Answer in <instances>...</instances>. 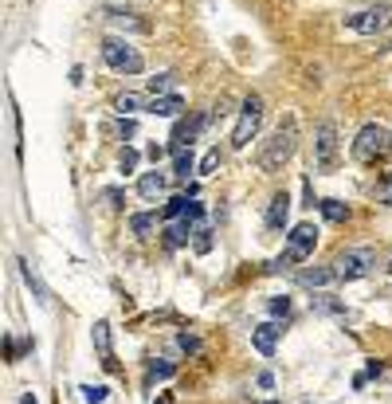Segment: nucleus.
<instances>
[{
    "label": "nucleus",
    "mask_w": 392,
    "mask_h": 404,
    "mask_svg": "<svg viewBox=\"0 0 392 404\" xmlns=\"http://www.w3.org/2000/svg\"><path fill=\"white\" fill-rule=\"evenodd\" d=\"M267 310H271L274 318H286V314H290V298H286V295H274V298H267Z\"/></svg>",
    "instance_id": "7c9ffc66"
},
{
    "label": "nucleus",
    "mask_w": 392,
    "mask_h": 404,
    "mask_svg": "<svg viewBox=\"0 0 392 404\" xmlns=\"http://www.w3.org/2000/svg\"><path fill=\"white\" fill-rule=\"evenodd\" d=\"M333 271H337V279H345V283H357V279L372 275V271H377V247H369V244L345 247L342 256L333 259Z\"/></svg>",
    "instance_id": "39448f33"
},
{
    "label": "nucleus",
    "mask_w": 392,
    "mask_h": 404,
    "mask_svg": "<svg viewBox=\"0 0 392 404\" xmlns=\"http://www.w3.org/2000/svg\"><path fill=\"white\" fill-rule=\"evenodd\" d=\"M192 247H196V256H208V251H212V228L208 224H200L192 232Z\"/></svg>",
    "instance_id": "b1692460"
},
{
    "label": "nucleus",
    "mask_w": 392,
    "mask_h": 404,
    "mask_svg": "<svg viewBox=\"0 0 392 404\" xmlns=\"http://www.w3.org/2000/svg\"><path fill=\"white\" fill-rule=\"evenodd\" d=\"M333 165H337V126L322 122V126L314 130V169L330 173Z\"/></svg>",
    "instance_id": "6e6552de"
},
{
    "label": "nucleus",
    "mask_w": 392,
    "mask_h": 404,
    "mask_svg": "<svg viewBox=\"0 0 392 404\" xmlns=\"http://www.w3.org/2000/svg\"><path fill=\"white\" fill-rule=\"evenodd\" d=\"M78 396H83L87 404H106L110 400V389H106V384H83Z\"/></svg>",
    "instance_id": "5701e85b"
},
{
    "label": "nucleus",
    "mask_w": 392,
    "mask_h": 404,
    "mask_svg": "<svg viewBox=\"0 0 392 404\" xmlns=\"http://www.w3.org/2000/svg\"><path fill=\"white\" fill-rule=\"evenodd\" d=\"M377 200H381L384 208H392V169L384 173L381 181H377Z\"/></svg>",
    "instance_id": "bb28decb"
},
{
    "label": "nucleus",
    "mask_w": 392,
    "mask_h": 404,
    "mask_svg": "<svg viewBox=\"0 0 392 404\" xmlns=\"http://www.w3.org/2000/svg\"><path fill=\"white\" fill-rule=\"evenodd\" d=\"M314 244H318V228L314 224H294L290 236H286V251L274 263H267V271H286L290 263H306L314 256Z\"/></svg>",
    "instance_id": "f03ea898"
},
{
    "label": "nucleus",
    "mask_w": 392,
    "mask_h": 404,
    "mask_svg": "<svg viewBox=\"0 0 392 404\" xmlns=\"http://www.w3.org/2000/svg\"><path fill=\"white\" fill-rule=\"evenodd\" d=\"M279 334H283V326H279V322H259V326L251 330V345H255L263 357H271L274 345H279Z\"/></svg>",
    "instance_id": "9d476101"
},
{
    "label": "nucleus",
    "mask_w": 392,
    "mask_h": 404,
    "mask_svg": "<svg viewBox=\"0 0 392 404\" xmlns=\"http://www.w3.org/2000/svg\"><path fill=\"white\" fill-rule=\"evenodd\" d=\"M212 122V114H192V118H176L173 126V146H192L200 138V130Z\"/></svg>",
    "instance_id": "1a4fd4ad"
},
{
    "label": "nucleus",
    "mask_w": 392,
    "mask_h": 404,
    "mask_svg": "<svg viewBox=\"0 0 392 404\" xmlns=\"http://www.w3.org/2000/svg\"><path fill=\"white\" fill-rule=\"evenodd\" d=\"M173 169H176V177H185V181H188V173L196 169L192 146H173Z\"/></svg>",
    "instance_id": "a211bd4d"
},
{
    "label": "nucleus",
    "mask_w": 392,
    "mask_h": 404,
    "mask_svg": "<svg viewBox=\"0 0 392 404\" xmlns=\"http://www.w3.org/2000/svg\"><path fill=\"white\" fill-rule=\"evenodd\" d=\"M102 60H106V67L118 71V75H141V67H146L141 51L130 40H122V36H106V40H102Z\"/></svg>",
    "instance_id": "20e7f679"
},
{
    "label": "nucleus",
    "mask_w": 392,
    "mask_h": 404,
    "mask_svg": "<svg viewBox=\"0 0 392 404\" xmlns=\"http://www.w3.org/2000/svg\"><path fill=\"white\" fill-rule=\"evenodd\" d=\"M106 20L118 24V28H126V32H149V20H141L137 12H118V8H110Z\"/></svg>",
    "instance_id": "dca6fc26"
},
{
    "label": "nucleus",
    "mask_w": 392,
    "mask_h": 404,
    "mask_svg": "<svg viewBox=\"0 0 392 404\" xmlns=\"http://www.w3.org/2000/svg\"><path fill=\"white\" fill-rule=\"evenodd\" d=\"M137 149H130V146H122V153H118V169H122V173H134L137 169Z\"/></svg>",
    "instance_id": "c85d7f7f"
},
{
    "label": "nucleus",
    "mask_w": 392,
    "mask_h": 404,
    "mask_svg": "<svg viewBox=\"0 0 392 404\" xmlns=\"http://www.w3.org/2000/svg\"><path fill=\"white\" fill-rule=\"evenodd\" d=\"M216 169H220V146H216V149H208L204 158H200V165H196V173H200V177H212Z\"/></svg>",
    "instance_id": "393cba45"
},
{
    "label": "nucleus",
    "mask_w": 392,
    "mask_h": 404,
    "mask_svg": "<svg viewBox=\"0 0 392 404\" xmlns=\"http://www.w3.org/2000/svg\"><path fill=\"white\" fill-rule=\"evenodd\" d=\"M20 404H39V400H36V393H24V396H20Z\"/></svg>",
    "instance_id": "4c0bfd02"
},
{
    "label": "nucleus",
    "mask_w": 392,
    "mask_h": 404,
    "mask_svg": "<svg viewBox=\"0 0 392 404\" xmlns=\"http://www.w3.org/2000/svg\"><path fill=\"white\" fill-rule=\"evenodd\" d=\"M149 90H153V99H157V95H169V90H173V75H169V71L153 75V79H149Z\"/></svg>",
    "instance_id": "cd10ccee"
},
{
    "label": "nucleus",
    "mask_w": 392,
    "mask_h": 404,
    "mask_svg": "<svg viewBox=\"0 0 392 404\" xmlns=\"http://www.w3.org/2000/svg\"><path fill=\"white\" fill-rule=\"evenodd\" d=\"M263 404H279V400H263Z\"/></svg>",
    "instance_id": "58836bf2"
},
{
    "label": "nucleus",
    "mask_w": 392,
    "mask_h": 404,
    "mask_svg": "<svg viewBox=\"0 0 392 404\" xmlns=\"http://www.w3.org/2000/svg\"><path fill=\"white\" fill-rule=\"evenodd\" d=\"M384 149H392V134L381 126V122H365L361 130H357V138H353L349 153L353 161H361V165H372V161L381 158Z\"/></svg>",
    "instance_id": "7ed1b4c3"
},
{
    "label": "nucleus",
    "mask_w": 392,
    "mask_h": 404,
    "mask_svg": "<svg viewBox=\"0 0 392 404\" xmlns=\"http://www.w3.org/2000/svg\"><path fill=\"white\" fill-rule=\"evenodd\" d=\"M188 204H192V200H188V197H173V200H169V204H165V220L185 216V212H188Z\"/></svg>",
    "instance_id": "c756f323"
},
{
    "label": "nucleus",
    "mask_w": 392,
    "mask_h": 404,
    "mask_svg": "<svg viewBox=\"0 0 392 404\" xmlns=\"http://www.w3.org/2000/svg\"><path fill=\"white\" fill-rule=\"evenodd\" d=\"M169 377H176V365H173V361H149V369H146V381H149V384L169 381Z\"/></svg>",
    "instance_id": "aec40b11"
},
{
    "label": "nucleus",
    "mask_w": 392,
    "mask_h": 404,
    "mask_svg": "<svg viewBox=\"0 0 392 404\" xmlns=\"http://www.w3.org/2000/svg\"><path fill=\"white\" fill-rule=\"evenodd\" d=\"M153 224H157L153 212H137V216H130V232H134V236H141V239L153 232Z\"/></svg>",
    "instance_id": "4be33fe9"
},
{
    "label": "nucleus",
    "mask_w": 392,
    "mask_h": 404,
    "mask_svg": "<svg viewBox=\"0 0 392 404\" xmlns=\"http://www.w3.org/2000/svg\"><path fill=\"white\" fill-rule=\"evenodd\" d=\"M259 126H263V99H259V95H247L244 110H239V122H235V130H232V149L251 146V138L259 134Z\"/></svg>",
    "instance_id": "0eeeda50"
},
{
    "label": "nucleus",
    "mask_w": 392,
    "mask_h": 404,
    "mask_svg": "<svg viewBox=\"0 0 392 404\" xmlns=\"http://www.w3.org/2000/svg\"><path fill=\"white\" fill-rule=\"evenodd\" d=\"M314 310H322V314H345V302H337L333 295H318L314 298Z\"/></svg>",
    "instance_id": "a878e982"
},
{
    "label": "nucleus",
    "mask_w": 392,
    "mask_h": 404,
    "mask_svg": "<svg viewBox=\"0 0 392 404\" xmlns=\"http://www.w3.org/2000/svg\"><path fill=\"white\" fill-rule=\"evenodd\" d=\"M345 28L357 32V36H377V32L392 28V0H377V4H365V8L349 12Z\"/></svg>",
    "instance_id": "423d86ee"
},
{
    "label": "nucleus",
    "mask_w": 392,
    "mask_h": 404,
    "mask_svg": "<svg viewBox=\"0 0 392 404\" xmlns=\"http://www.w3.org/2000/svg\"><path fill=\"white\" fill-rule=\"evenodd\" d=\"M192 232H196V228L188 224L185 216H181V220H176V224H169V228H165V244H169V247H185Z\"/></svg>",
    "instance_id": "f3484780"
},
{
    "label": "nucleus",
    "mask_w": 392,
    "mask_h": 404,
    "mask_svg": "<svg viewBox=\"0 0 392 404\" xmlns=\"http://www.w3.org/2000/svg\"><path fill=\"white\" fill-rule=\"evenodd\" d=\"M255 389H263V393H271V389H274V373H267V369H263V373L255 377Z\"/></svg>",
    "instance_id": "72a5a7b5"
},
{
    "label": "nucleus",
    "mask_w": 392,
    "mask_h": 404,
    "mask_svg": "<svg viewBox=\"0 0 392 404\" xmlns=\"http://www.w3.org/2000/svg\"><path fill=\"white\" fill-rule=\"evenodd\" d=\"M388 271H392V259H388Z\"/></svg>",
    "instance_id": "ea45409f"
},
{
    "label": "nucleus",
    "mask_w": 392,
    "mask_h": 404,
    "mask_svg": "<svg viewBox=\"0 0 392 404\" xmlns=\"http://www.w3.org/2000/svg\"><path fill=\"white\" fill-rule=\"evenodd\" d=\"M16 267H20V275H24V283H28V286H31V295H36V298H39V302L48 306V302H51V295H48V286H43V279H39V275H36V267H31V263H28V259H20V263H16Z\"/></svg>",
    "instance_id": "2eb2a0df"
},
{
    "label": "nucleus",
    "mask_w": 392,
    "mask_h": 404,
    "mask_svg": "<svg viewBox=\"0 0 392 404\" xmlns=\"http://www.w3.org/2000/svg\"><path fill=\"white\" fill-rule=\"evenodd\" d=\"M176 345H181L185 354H200V337L196 334H176Z\"/></svg>",
    "instance_id": "473e14b6"
},
{
    "label": "nucleus",
    "mask_w": 392,
    "mask_h": 404,
    "mask_svg": "<svg viewBox=\"0 0 392 404\" xmlns=\"http://www.w3.org/2000/svg\"><path fill=\"white\" fill-rule=\"evenodd\" d=\"M294 146H298V122L286 118V122H279V130H274L271 138L263 141V149H259V169H263V173H279V169L294 158Z\"/></svg>",
    "instance_id": "f257e3e1"
},
{
    "label": "nucleus",
    "mask_w": 392,
    "mask_h": 404,
    "mask_svg": "<svg viewBox=\"0 0 392 404\" xmlns=\"http://www.w3.org/2000/svg\"><path fill=\"white\" fill-rule=\"evenodd\" d=\"M134 122H130V118H122V122H118V134H122V138H134Z\"/></svg>",
    "instance_id": "c9c22d12"
},
{
    "label": "nucleus",
    "mask_w": 392,
    "mask_h": 404,
    "mask_svg": "<svg viewBox=\"0 0 392 404\" xmlns=\"http://www.w3.org/2000/svg\"><path fill=\"white\" fill-rule=\"evenodd\" d=\"M94 345H98V357H102V369L114 373L118 361H114V354H110V326L106 322H94Z\"/></svg>",
    "instance_id": "4468645a"
},
{
    "label": "nucleus",
    "mask_w": 392,
    "mask_h": 404,
    "mask_svg": "<svg viewBox=\"0 0 392 404\" xmlns=\"http://www.w3.org/2000/svg\"><path fill=\"white\" fill-rule=\"evenodd\" d=\"M165 188H169V177H165V173H157V169H153V173H141V177H137V193H141L146 200L161 197Z\"/></svg>",
    "instance_id": "ddd939ff"
},
{
    "label": "nucleus",
    "mask_w": 392,
    "mask_h": 404,
    "mask_svg": "<svg viewBox=\"0 0 392 404\" xmlns=\"http://www.w3.org/2000/svg\"><path fill=\"white\" fill-rule=\"evenodd\" d=\"M302 286H330L333 279H337V271L333 267H314V271H302Z\"/></svg>",
    "instance_id": "6ab92c4d"
},
{
    "label": "nucleus",
    "mask_w": 392,
    "mask_h": 404,
    "mask_svg": "<svg viewBox=\"0 0 392 404\" xmlns=\"http://www.w3.org/2000/svg\"><path fill=\"white\" fill-rule=\"evenodd\" d=\"M137 106H141L137 95H118V99H114V110H122V114H130V110H137Z\"/></svg>",
    "instance_id": "2f4dec72"
},
{
    "label": "nucleus",
    "mask_w": 392,
    "mask_h": 404,
    "mask_svg": "<svg viewBox=\"0 0 392 404\" xmlns=\"http://www.w3.org/2000/svg\"><path fill=\"white\" fill-rule=\"evenodd\" d=\"M149 114L153 118H181V110H185V99L181 95H157L153 102H149Z\"/></svg>",
    "instance_id": "9b49d317"
},
{
    "label": "nucleus",
    "mask_w": 392,
    "mask_h": 404,
    "mask_svg": "<svg viewBox=\"0 0 392 404\" xmlns=\"http://www.w3.org/2000/svg\"><path fill=\"white\" fill-rule=\"evenodd\" d=\"M102 200H106L110 208H122V193H118V188H102Z\"/></svg>",
    "instance_id": "f704fd0d"
},
{
    "label": "nucleus",
    "mask_w": 392,
    "mask_h": 404,
    "mask_svg": "<svg viewBox=\"0 0 392 404\" xmlns=\"http://www.w3.org/2000/svg\"><path fill=\"white\" fill-rule=\"evenodd\" d=\"M146 153H149V161H153V165H157V161L165 158V146H149V149H146Z\"/></svg>",
    "instance_id": "e433bc0d"
},
{
    "label": "nucleus",
    "mask_w": 392,
    "mask_h": 404,
    "mask_svg": "<svg viewBox=\"0 0 392 404\" xmlns=\"http://www.w3.org/2000/svg\"><path fill=\"white\" fill-rule=\"evenodd\" d=\"M286 220H290V197H286V193H274V197H271V208H267V228L283 232Z\"/></svg>",
    "instance_id": "f8f14e48"
},
{
    "label": "nucleus",
    "mask_w": 392,
    "mask_h": 404,
    "mask_svg": "<svg viewBox=\"0 0 392 404\" xmlns=\"http://www.w3.org/2000/svg\"><path fill=\"white\" fill-rule=\"evenodd\" d=\"M318 208H322V216H326V220H333V224L349 220V208H345L342 200H330V197H326V200H318Z\"/></svg>",
    "instance_id": "412c9836"
}]
</instances>
